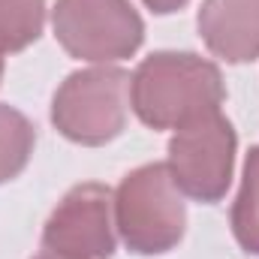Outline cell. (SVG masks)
Segmentation results:
<instances>
[{
    "label": "cell",
    "instance_id": "obj_1",
    "mask_svg": "<svg viewBox=\"0 0 259 259\" xmlns=\"http://www.w3.org/2000/svg\"><path fill=\"white\" fill-rule=\"evenodd\" d=\"M223 97L220 69L193 52H157L130 78V103L154 130H181L220 112Z\"/></svg>",
    "mask_w": 259,
    "mask_h": 259
},
{
    "label": "cell",
    "instance_id": "obj_2",
    "mask_svg": "<svg viewBox=\"0 0 259 259\" xmlns=\"http://www.w3.org/2000/svg\"><path fill=\"white\" fill-rule=\"evenodd\" d=\"M115 226L133 253L157 256L184 238L187 211L166 163L133 169L115 190Z\"/></svg>",
    "mask_w": 259,
    "mask_h": 259
},
{
    "label": "cell",
    "instance_id": "obj_3",
    "mask_svg": "<svg viewBox=\"0 0 259 259\" xmlns=\"http://www.w3.org/2000/svg\"><path fill=\"white\" fill-rule=\"evenodd\" d=\"M130 75L118 66L78 69L55 94L52 121L78 145H106L127 127Z\"/></svg>",
    "mask_w": 259,
    "mask_h": 259
},
{
    "label": "cell",
    "instance_id": "obj_4",
    "mask_svg": "<svg viewBox=\"0 0 259 259\" xmlns=\"http://www.w3.org/2000/svg\"><path fill=\"white\" fill-rule=\"evenodd\" d=\"M52 24L72 58L94 64L124 61L145 36V24L127 0H58Z\"/></svg>",
    "mask_w": 259,
    "mask_h": 259
},
{
    "label": "cell",
    "instance_id": "obj_5",
    "mask_svg": "<svg viewBox=\"0 0 259 259\" xmlns=\"http://www.w3.org/2000/svg\"><path fill=\"white\" fill-rule=\"evenodd\" d=\"M169 175L178 190L196 202L223 199L235 166V130L211 112L193 124L181 127L169 142Z\"/></svg>",
    "mask_w": 259,
    "mask_h": 259
},
{
    "label": "cell",
    "instance_id": "obj_6",
    "mask_svg": "<svg viewBox=\"0 0 259 259\" xmlns=\"http://www.w3.org/2000/svg\"><path fill=\"white\" fill-rule=\"evenodd\" d=\"M46 250L64 259H112V193L103 184H78L61 199L42 229Z\"/></svg>",
    "mask_w": 259,
    "mask_h": 259
},
{
    "label": "cell",
    "instance_id": "obj_7",
    "mask_svg": "<svg viewBox=\"0 0 259 259\" xmlns=\"http://www.w3.org/2000/svg\"><path fill=\"white\" fill-rule=\"evenodd\" d=\"M199 33L229 64L259 58V0H202Z\"/></svg>",
    "mask_w": 259,
    "mask_h": 259
},
{
    "label": "cell",
    "instance_id": "obj_8",
    "mask_svg": "<svg viewBox=\"0 0 259 259\" xmlns=\"http://www.w3.org/2000/svg\"><path fill=\"white\" fill-rule=\"evenodd\" d=\"M46 0H0V52H21L39 39Z\"/></svg>",
    "mask_w": 259,
    "mask_h": 259
},
{
    "label": "cell",
    "instance_id": "obj_9",
    "mask_svg": "<svg viewBox=\"0 0 259 259\" xmlns=\"http://www.w3.org/2000/svg\"><path fill=\"white\" fill-rule=\"evenodd\" d=\"M232 232L247 253H259V145L250 148L244 163L241 190L232 205Z\"/></svg>",
    "mask_w": 259,
    "mask_h": 259
},
{
    "label": "cell",
    "instance_id": "obj_10",
    "mask_svg": "<svg viewBox=\"0 0 259 259\" xmlns=\"http://www.w3.org/2000/svg\"><path fill=\"white\" fill-rule=\"evenodd\" d=\"M33 142H36L33 124L12 106H0V184L15 178L27 166Z\"/></svg>",
    "mask_w": 259,
    "mask_h": 259
},
{
    "label": "cell",
    "instance_id": "obj_11",
    "mask_svg": "<svg viewBox=\"0 0 259 259\" xmlns=\"http://www.w3.org/2000/svg\"><path fill=\"white\" fill-rule=\"evenodd\" d=\"M154 12H160V15H169V12H175V9H181L187 0H145Z\"/></svg>",
    "mask_w": 259,
    "mask_h": 259
},
{
    "label": "cell",
    "instance_id": "obj_12",
    "mask_svg": "<svg viewBox=\"0 0 259 259\" xmlns=\"http://www.w3.org/2000/svg\"><path fill=\"white\" fill-rule=\"evenodd\" d=\"M36 259H64V256H58V253H52V250H46L42 256H36Z\"/></svg>",
    "mask_w": 259,
    "mask_h": 259
},
{
    "label": "cell",
    "instance_id": "obj_13",
    "mask_svg": "<svg viewBox=\"0 0 259 259\" xmlns=\"http://www.w3.org/2000/svg\"><path fill=\"white\" fill-rule=\"evenodd\" d=\"M0 75H3V52H0Z\"/></svg>",
    "mask_w": 259,
    "mask_h": 259
}]
</instances>
